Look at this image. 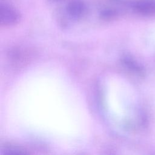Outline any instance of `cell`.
Returning a JSON list of instances; mask_svg holds the SVG:
<instances>
[{"mask_svg":"<svg viewBox=\"0 0 155 155\" xmlns=\"http://www.w3.org/2000/svg\"><path fill=\"white\" fill-rule=\"evenodd\" d=\"M19 14L10 6L1 4L0 8L1 24L4 26H10L16 24L19 21Z\"/></svg>","mask_w":155,"mask_h":155,"instance_id":"cell-1","label":"cell"},{"mask_svg":"<svg viewBox=\"0 0 155 155\" xmlns=\"http://www.w3.org/2000/svg\"><path fill=\"white\" fill-rule=\"evenodd\" d=\"M137 12L145 15H155V0H137L133 4Z\"/></svg>","mask_w":155,"mask_h":155,"instance_id":"cell-2","label":"cell"},{"mask_svg":"<svg viewBox=\"0 0 155 155\" xmlns=\"http://www.w3.org/2000/svg\"><path fill=\"white\" fill-rule=\"evenodd\" d=\"M67 10L71 16L74 18H79L85 14L86 7L82 1L74 0L67 5Z\"/></svg>","mask_w":155,"mask_h":155,"instance_id":"cell-3","label":"cell"},{"mask_svg":"<svg viewBox=\"0 0 155 155\" xmlns=\"http://www.w3.org/2000/svg\"><path fill=\"white\" fill-rule=\"evenodd\" d=\"M124 62H125V64L127 65V67H128L129 68H130L134 71L139 73H142L143 72L142 67H140L138 64V63L135 62L134 60H133L130 58L126 57L124 59Z\"/></svg>","mask_w":155,"mask_h":155,"instance_id":"cell-4","label":"cell"}]
</instances>
